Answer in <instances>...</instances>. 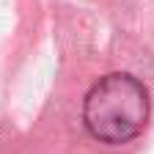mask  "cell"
Returning a JSON list of instances; mask_svg holds the SVG:
<instances>
[{"label": "cell", "mask_w": 154, "mask_h": 154, "mask_svg": "<svg viewBox=\"0 0 154 154\" xmlns=\"http://www.w3.org/2000/svg\"><path fill=\"white\" fill-rule=\"evenodd\" d=\"M83 121L85 129L102 143H129L149 121V91L127 72L105 74L85 94Z\"/></svg>", "instance_id": "cell-1"}]
</instances>
